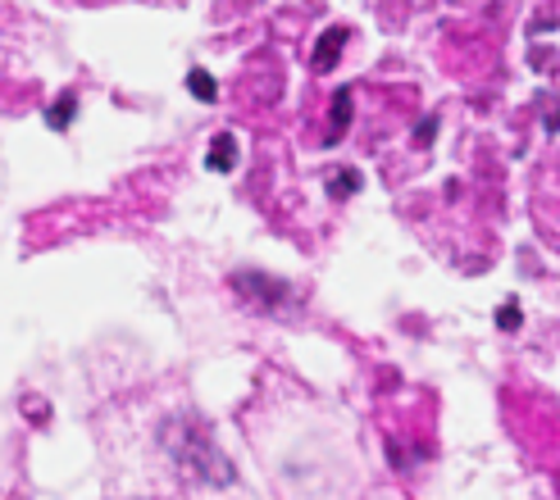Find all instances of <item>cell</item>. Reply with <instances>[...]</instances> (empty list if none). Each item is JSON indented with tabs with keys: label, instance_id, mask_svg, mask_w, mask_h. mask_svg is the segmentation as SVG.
<instances>
[{
	"label": "cell",
	"instance_id": "6da1fadb",
	"mask_svg": "<svg viewBox=\"0 0 560 500\" xmlns=\"http://www.w3.org/2000/svg\"><path fill=\"white\" fill-rule=\"evenodd\" d=\"M233 287L246 296V305H256V310H273V305L288 296V287L278 283V277H265V273H237Z\"/></svg>",
	"mask_w": 560,
	"mask_h": 500
},
{
	"label": "cell",
	"instance_id": "7a4b0ae2",
	"mask_svg": "<svg viewBox=\"0 0 560 500\" xmlns=\"http://www.w3.org/2000/svg\"><path fill=\"white\" fill-rule=\"evenodd\" d=\"M342 46H347V27H324V37L315 41V73H328L332 64H338Z\"/></svg>",
	"mask_w": 560,
	"mask_h": 500
},
{
	"label": "cell",
	"instance_id": "3957f363",
	"mask_svg": "<svg viewBox=\"0 0 560 500\" xmlns=\"http://www.w3.org/2000/svg\"><path fill=\"white\" fill-rule=\"evenodd\" d=\"M206 164H210L214 174H233V169H237V136H233V132H214Z\"/></svg>",
	"mask_w": 560,
	"mask_h": 500
},
{
	"label": "cell",
	"instance_id": "277c9868",
	"mask_svg": "<svg viewBox=\"0 0 560 500\" xmlns=\"http://www.w3.org/2000/svg\"><path fill=\"white\" fill-rule=\"evenodd\" d=\"M328 136H324V142L332 146V142H338V136H347V128H351V92L342 87L338 96H332V109H328Z\"/></svg>",
	"mask_w": 560,
	"mask_h": 500
},
{
	"label": "cell",
	"instance_id": "5b68a950",
	"mask_svg": "<svg viewBox=\"0 0 560 500\" xmlns=\"http://www.w3.org/2000/svg\"><path fill=\"white\" fill-rule=\"evenodd\" d=\"M73 109H78V96H73V92H65L60 100H55V105L46 109V123H50L55 132H65V128L73 123Z\"/></svg>",
	"mask_w": 560,
	"mask_h": 500
},
{
	"label": "cell",
	"instance_id": "8992f818",
	"mask_svg": "<svg viewBox=\"0 0 560 500\" xmlns=\"http://www.w3.org/2000/svg\"><path fill=\"white\" fill-rule=\"evenodd\" d=\"M187 92H191L196 100H206V105L219 100V87H214V78H210L206 69H191V73H187Z\"/></svg>",
	"mask_w": 560,
	"mask_h": 500
},
{
	"label": "cell",
	"instance_id": "52a82bcc",
	"mask_svg": "<svg viewBox=\"0 0 560 500\" xmlns=\"http://www.w3.org/2000/svg\"><path fill=\"white\" fill-rule=\"evenodd\" d=\"M360 182H365V178H360L355 169H342V174H328V197H355V191H360Z\"/></svg>",
	"mask_w": 560,
	"mask_h": 500
},
{
	"label": "cell",
	"instance_id": "ba28073f",
	"mask_svg": "<svg viewBox=\"0 0 560 500\" xmlns=\"http://www.w3.org/2000/svg\"><path fill=\"white\" fill-rule=\"evenodd\" d=\"M497 328H501V332H515V328H520V305H515V300H506V305H501Z\"/></svg>",
	"mask_w": 560,
	"mask_h": 500
},
{
	"label": "cell",
	"instance_id": "9c48e42d",
	"mask_svg": "<svg viewBox=\"0 0 560 500\" xmlns=\"http://www.w3.org/2000/svg\"><path fill=\"white\" fill-rule=\"evenodd\" d=\"M433 132H438V119H424V128H419V146H429Z\"/></svg>",
	"mask_w": 560,
	"mask_h": 500
}]
</instances>
